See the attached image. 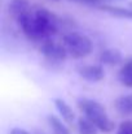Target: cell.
Returning <instances> with one entry per match:
<instances>
[{"mask_svg":"<svg viewBox=\"0 0 132 134\" xmlns=\"http://www.w3.org/2000/svg\"><path fill=\"white\" fill-rule=\"evenodd\" d=\"M22 33L34 42H43L57 34L60 18L47 8H38L16 20Z\"/></svg>","mask_w":132,"mask_h":134,"instance_id":"1","label":"cell"},{"mask_svg":"<svg viewBox=\"0 0 132 134\" xmlns=\"http://www.w3.org/2000/svg\"><path fill=\"white\" fill-rule=\"evenodd\" d=\"M77 105L82 111V113L98 128L100 132L110 133L114 130V128H115L114 121H111V119L109 117L106 108L97 100L88 99V98H80L77 102Z\"/></svg>","mask_w":132,"mask_h":134,"instance_id":"2","label":"cell"},{"mask_svg":"<svg viewBox=\"0 0 132 134\" xmlns=\"http://www.w3.org/2000/svg\"><path fill=\"white\" fill-rule=\"evenodd\" d=\"M62 43L66 47L69 55L73 56L74 59L87 57L93 48L91 39L87 35L78 33V31H70V33L64 34Z\"/></svg>","mask_w":132,"mask_h":134,"instance_id":"3","label":"cell"},{"mask_svg":"<svg viewBox=\"0 0 132 134\" xmlns=\"http://www.w3.org/2000/svg\"><path fill=\"white\" fill-rule=\"evenodd\" d=\"M40 52L52 64H58V63L65 61L67 55H69V52H67L66 47L64 46V43H58V42L53 41L52 38L44 39L42 42Z\"/></svg>","mask_w":132,"mask_h":134,"instance_id":"4","label":"cell"},{"mask_svg":"<svg viewBox=\"0 0 132 134\" xmlns=\"http://www.w3.org/2000/svg\"><path fill=\"white\" fill-rule=\"evenodd\" d=\"M79 76L88 82H100L105 77V70L102 64H87L78 68Z\"/></svg>","mask_w":132,"mask_h":134,"instance_id":"5","label":"cell"},{"mask_svg":"<svg viewBox=\"0 0 132 134\" xmlns=\"http://www.w3.org/2000/svg\"><path fill=\"white\" fill-rule=\"evenodd\" d=\"M98 60L102 65H110V66H115L118 64L122 63L123 60V55L118 48H106L104 51L100 52L98 55Z\"/></svg>","mask_w":132,"mask_h":134,"instance_id":"6","label":"cell"},{"mask_svg":"<svg viewBox=\"0 0 132 134\" xmlns=\"http://www.w3.org/2000/svg\"><path fill=\"white\" fill-rule=\"evenodd\" d=\"M30 12H31V4L29 0H12L9 3V13L14 20Z\"/></svg>","mask_w":132,"mask_h":134,"instance_id":"7","label":"cell"},{"mask_svg":"<svg viewBox=\"0 0 132 134\" xmlns=\"http://www.w3.org/2000/svg\"><path fill=\"white\" fill-rule=\"evenodd\" d=\"M54 107L57 108L60 116L62 117V120H64L66 124H73V121L75 120V113H74L73 108H71L64 99L56 98V99H54Z\"/></svg>","mask_w":132,"mask_h":134,"instance_id":"8","label":"cell"},{"mask_svg":"<svg viewBox=\"0 0 132 134\" xmlns=\"http://www.w3.org/2000/svg\"><path fill=\"white\" fill-rule=\"evenodd\" d=\"M97 8L109 14H113V16H117L121 18L132 20V8L130 5L127 8H124V7H115V5H109V4H100Z\"/></svg>","mask_w":132,"mask_h":134,"instance_id":"9","label":"cell"},{"mask_svg":"<svg viewBox=\"0 0 132 134\" xmlns=\"http://www.w3.org/2000/svg\"><path fill=\"white\" fill-rule=\"evenodd\" d=\"M114 107L121 115H132V94L118 96L114 100Z\"/></svg>","mask_w":132,"mask_h":134,"instance_id":"10","label":"cell"},{"mask_svg":"<svg viewBox=\"0 0 132 134\" xmlns=\"http://www.w3.org/2000/svg\"><path fill=\"white\" fill-rule=\"evenodd\" d=\"M118 80L123 86L132 89V59L126 61L123 64V66L119 69Z\"/></svg>","mask_w":132,"mask_h":134,"instance_id":"11","label":"cell"},{"mask_svg":"<svg viewBox=\"0 0 132 134\" xmlns=\"http://www.w3.org/2000/svg\"><path fill=\"white\" fill-rule=\"evenodd\" d=\"M47 121L52 129L53 134H70L69 128L65 125V122L61 121V119H58L54 115H48L47 116Z\"/></svg>","mask_w":132,"mask_h":134,"instance_id":"12","label":"cell"},{"mask_svg":"<svg viewBox=\"0 0 132 134\" xmlns=\"http://www.w3.org/2000/svg\"><path fill=\"white\" fill-rule=\"evenodd\" d=\"M78 130L79 134H97L98 128L86 116H80L78 119Z\"/></svg>","mask_w":132,"mask_h":134,"instance_id":"13","label":"cell"},{"mask_svg":"<svg viewBox=\"0 0 132 134\" xmlns=\"http://www.w3.org/2000/svg\"><path fill=\"white\" fill-rule=\"evenodd\" d=\"M117 134H132V121L131 120L123 121V122L119 125Z\"/></svg>","mask_w":132,"mask_h":134,"instance_id":"14","label":"cell"},{"mask_svg":"<svg viewBox=\"0 0 132 134\" xmlns=\"http://www.w3.org/2000/svg\"><path fill=\"white\" fill-rule=\"evenodd\" d=\"M70 1H74V3H78V4H84V5H91V7H98L101 3V0H70Z\"/></svg>","mask_w":132,"mask_h":134,"instance_id":"15","label":"cell"},{"mask_svg":"<svg viewBox=\"0 0 132 134\" xmlns=\"http://www.w3.org/2000/svg\"><path fill=\"white\" fill-rule=\"evenodd\" d=\"M9 134H29V132H26V130L22 129V128H13Z\"/></svg>","mask_w":132,"mask_h":134,"instance_id":"16","label":"cell"},{"mask_svg":"<svg viewBox=\"0 0 132 134\" xmlns=\"http://www.w3.org/2000/svg\"><path fill=\"white\" fill-rule=\"evenodd\" d=\"M54 1H58V0H54Z\"/></svg>","mask_w":132,"mask_h":134,"instance_id":"17","label":"cell"}]
</instances>
